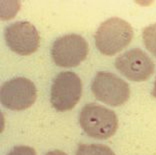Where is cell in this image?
<instances>
[{
  "label": "cell",
  "mask_w": 156,
  "mask_h": 155,
  "mask_svg": "<svg viewBox=\"0 0 156 155\" xmlns=\"http://www.w3.org/2000/svg\"><path fill=\"white\" fill-rule=\"evenodd\" d=\"M133 29L127 21L112 17L100 24L95 33V45L102 54L112 56L128 46Z\"/></svg>",
  "instance_id": "6da1fadb"
},
{
  "label": "cell",
  "mask_w": 156,
  "mask_h": 155,
  "mask_svg": "<svg viewBox=\"0 0 156 155\" xmlns=\"http://www.w3.org/2000/svg\"><path fill=\"white\" fill-rule=\"evenodd\" d=\"M79 122L88 136L100 140L113 136L118 127V119L114 111L95 103L87 104L82 108Z\"/></svg>",
  "instance_id": "7a4b0ae2"
},
{
  "label": "cell",
  "mask_w": 156,
  "mask_h": 155,
  "mask_svg": "<svg viewBox=\"0 0 156 155\" xmlns=\"http://www.w3.org/2000/svg\"><path fill=\"white\" fill-rule=\"evenodd\" d=\"M81 96L82 82L76 73L64 71L55 77L50 90V101L56 110H71Z\"/></svg>",
  "instance_id": "3957f363"
},
{
  "label": "cell",
  "mask_w": 156,
  "mask_h": 155,
  "mask_svg": "<svg viewBox=\"0 0 156 155\" xmlns=\"http://www.w3.org/2000/svg\"><path fill=\"white\" fill-rule=\"evenodd\" d=\"M91 90L96 99L111 106H120L130 96L128 83L111 72H98L92 81Z\"/></svg>",
  "instance_id": "277c9868"
},
{
  "label": "cell",
  "mask_w": 156,
  "mask_h": 155,
  "mask_svg": "<svg viewBox=\"0 0 156 155\" xmlns=\"http://www.w3.org/2000/svg\"><path fill=\"white\" fill-rule=\"evenodd\" d=\"M89 46L78 34H67L57 38L51 48V56L59 67H76L87 57Z\"/></svg>",
  "instance_id": "5b68a950"
},
{
  "label": "cell",
  "mask_w": 156,
  "mask_h": 155,
  "mask_svg": "<svg viewBox=\"0 0 156 155\" xmlns=\"http://www.w3.org/2000/svg\"><path fill=\"white\" fill-rule=\"evenodd\" d=\"M37 97L34 83L25 77H15L3 83L0 99L4 107L20 111L31 107Z\"/></svg>",
  "instance_id": "8992f818"
},
{
  "label": "cell",
  "mask_w": 156,
  "mask_h": 155,
  "mask_svg": "<svg viewBox=\"0 0 156 155\" xmlns=\"http://www.w3.org/2000/svg\"><path fill=\"white\" fill-rule=\"evenodd\" d=\"M115 67L124 77L136 82L149 79L155 70L152 59L138 48L119 55L115 60Z\"/></svg>",
  "instance_id": "52a82bcc"
},
{
  "label": "cell",
  "mask_w": 156,
  "mask_h": 155,
  "mask_svg": "<svg viewBox=\"0 0 156 155\" xmlns=\"http://www.w3.org/2000/svg\"><path fill=\"white\" fill-rule=\"evenodd\" d=\"M8 47L19 55H30L39 47L40 36L33 24L28 21H18L10 24L4 31Z\"/></svg>",
  "instance_id": "ba28073f"
},
{
  "label": "cell",
  "mask_w": 156,
  "mask_h": 155,
  "mask_svg": "<svg viewBox=\"0 0 156 155\" xmlns=\"http://www.w3.org/2000/svg\"><path fill=\"white\" fill-rule=\"evenodd\" d=\"M76 155H115L108 146L102 144H82L79 145Z\"/></svg>",
  "instance_id": "9c48e42d"
},
{
  "label": "cell",
  "mask_w": 156,
  "mask_h": 155,
  "mask_svg": "<svg viewBox=\"0 0 156 155\" xmlns=\"http://www.w3.org/2000/svg\"><path fill=\"white\" fill-rule=\"evenodd\" d=\"M142 38L146 49L156 57V23L144 28Z\"/></svg>",
  "instance_id": "30bf717a"
},
{
  "label": "cell",
  "mask_w": 156,
  "mask_h": 155,
  "mask_svg": "<svg viewBox=\"0 0 156 155\" xmlns=\"http://www.w3.org/2000/svg\"><path fill=\"white\" fill-rule=\"evenodd\" d=\"M7 155H37L32 147L29 146H16Z\"/></svg>",
  "instance_id": "8fae6325"
},
{
  "label": "cell",
  "mask_w": 156,
  "mask_h": 155,
  "mask_svg": "<svg viewBox=\"0 0 156 155\" xmlns=\"http://www.w3.org/2000/svg\"><path fill=\"white\" fill-rule=\"evenodd\" d=\"M45 155H67V154L61 150H53V151H50V152L46 153Z\"/></svg>",
  "instance_id": "7c38bea8"
},
{
  "label": "cell",
  "mask_w": 156,
  "mask_h": 155,
  "mask_svg": "<svg viewBox=\"0 0 156 155\" xmlns=\"http://www.w3.org/2000/svg\"><path fill=\"white\" fill-rule=\"evenodd\" d=\"M152 95H153L154 97H156V80L154 82V87H153V91H152Z\"/></svg>",
  "instance_id": "4fadbf2b"
}]
</instances>
